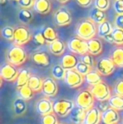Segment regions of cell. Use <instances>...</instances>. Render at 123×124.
Returning a JSON list of instances; mask_svg holds the SVG:
<instances>
[{
	"label": "cell",
	"mask_w": 123,
	"mask_h": 124,
	"mask_svg": "<svg viewBox=\"0 0 123 124\" xmlns=\"http://www.w3.org/2000/svg\"><path fill=\"white\" fill-rule=\"evenodd\" d=\"M58 124H64V123H58Z\"/></svg>",
	"instance_id": "obj_50"
},
{
	"label": "cell",
	"mask_w": 123,
	"mask_h": 124,
	"mask_svg": "<svg viewBox=\"0 0 123 124\" xmlns=\"http://www.w3.org/2000/svg\"><path fill=\"white\" fill-rule=\"evenodd\" d=\"M98 31V25L90 19H84L77 24L75 34L78 37L85 41L94 38Z\"/></svg>",
	"instance_id": "obj_1"
},
{
	"label": "cell",
	"mask_w": 123,
	"mask_h": 124,
	"mask_svg": "<svg viewBox=\"0 0 123 124\" xmlns=\"http://www.w3.org/2000/svg\"><path fill=\"white\" fill-rule=\"evenodd\" d=\"M120 121V115L118 111L113 108H109L101 112V122L103 124H116Z\"/></svg>",
	"instance_id": "obj_15"
},
{
	"label": "cell",
	"mask_w": 123,
	"mask_h": 124,
	"mask_svg": "<svg viewBox=\"0 0 123 124\" xmlns=\"http://www.w3.org/2000/svg\"><path fill=\"white\" fill-rule=\"evenodd\" d=\"M34 10L38 14L46 15L50 12L51 8V3L50 0H35Z\"/></svg>",
	"instance_id": "obj_20"
},
{
	"label": "cell",
	"mask_w": 123,
	"mask_h": 124,
	"mask_svg": "<svg viewBox=\"0 0 123 124\" xmlns=\"http://www.w3.org/2000/svg\"><path fill=\"white\" fill-rule=\"evenodd\" d=\"M75 70L78 71L80 74H82L83 76H85L87 74H89L91 70H92V68H90L89 66L86 65L85 63L82 62L81 61H79V63L77 64L75 68Z\"/></svg>",
	"instance_id": "obj_37"
},
{
	"label": "cell",
	"mask_w": 123,
	"mask_h": 124,
	"mask_svg": "<svg viewBox=\"0 0 123 124\" xmlns=\"http://www.w3.org/2000/svg\"><path fill=\"white\" fill-rule=\"evenodd\" d=\"M58 85L56 82V79L52 77H47L43 79V85L41 92L46 97H53L58 94Z\"/></svg>",
	"instance_id": "obj_12"
},
{
	"label": "cell",
	"mask_w": 123,
	"mask_h": 124,
	"mask_svg": "<svg viewBox=\"0 0 123 124\" xmlns=\"http://www.w3.org/2000/svg\"><path fill=\"white\" fill-rule=\"evenodd\" d=\"M86 112L87 111L81 109V108L75 106L72 111L69 114V118H70L71 122L74 124H83L84 120L85 118Z\"/></svg>",
	"instance_id": "obj_19"
},
{
	"label": "cell",
	"mask_w": 123,
	"mask_h": 124,
	"mask_svg": "<svg viewBox=\"0 0 123 124\" xmlns=\"http://www.w3.org/2000/svg\"><path fill=\"white\" fill-rule=\"evenodd\" d=\"M113 26L110 24V22L107 21H104L103 23L98 25V31H97V35H98L101 38H105L106 36H108L109 35H110L112 33L113 31Z\"/></svg>",
	"instance_id": "obj_27"
},
{
	"label": "cell",
	"mask_w": 123,
	"mask_h": 124,
	"mask_svg": "<svg viewBox=\"0 0 123 124\" xmlns=\"http://www.w3.org/2000/svg\"><path fill=\"white\" fill-rule=\"evenodd\" d=\"M32 61L35 64L41 67H47L50 64V57L45 52H36L33 53Z\"/></svg>",
	"instance_id": "obj_17"
},
{
	"label": "cell",
	"mask_w": 123,
	"mask_h": 124,
	"mask_svg": "<svg viewBox=\"0 0 123 124\" xmlns=\"http://www.w3.org/2000/svg\"><path fill=\"white\" fill-rule=\"evenodd\" d=\"M84 81L89 85L90 86H94V85L100 84L102 82V75L100 74L97 70H91L89 74H87L84 76Z\"/></svg>",
	"instance_id": "obj_23"
},
{
	"label": "cell",
	"mask_w": 123,
	"mask_h": 124,
	"mask_svg": "<svg viewBox=\"0 0 123 124\" xmlns=\"http://www.w3.org/2000/svg\"><path fill=\"white\" fill-rule=\"evenodd\" d=\"M108 103L110 108H113L116 111H123V97L117 95H113L109 99Z\"/></svg>",
	"instance_id": "obj_30"
},
{
	"label": "cell",
	"mask_w": 123,
	"mask_h": 124,
	"mask_svg": "<svg viewBox=\"0 0 123 124\" xmlns=\"http://www.w3.org/2000/svg\"><path fill=\"white\" fill-rule=\"evenodd\" d=\"M34 94L35 92L33 91L28 86H24L22 88L19 89L18 90V95L20 98H21L24 101H29V100L32 99L33 96H34Z\"/></svg>",
	"instance_id": "obj_32"
},
{
	"label": "cell",
	"mask_w": 123,
	"mask_h": 124,
	"mask_svg": "<svg viewBox=\"0 0 123 124\" xmlns=\"http://www.w3.org/2000/svg\"><path fill=\"white\" fill-rule=\"evenodd\" d=\"M94 8L105 11L110 8V0H94Z\"/></svg>",
	"instance_id": "obj_39"
},
{
	"label": "cell",
	"mask_w": 123,
	"mask_h": 124,
	"mask_svg": "<svg viewBox=\"0 0 123 124\" xmlns=\"http://www.w3.org/2000/svg\"><path fill=\"white\" fill-rule=\"evenodd\" d=\"M78 5H79L82 8H88L93 3V0H75Z\"/></svg>",
	"instance_id": "obj_45"
},
{
	"label": "cell",
	"mask_w": 123,
	"mask_h": 124,
	"mask_svg": "<svg viewBox=\"0 0 123 124\" xmlns=\"http://www.w3.org/2000/svg\"><path fill=\"white\" fill-rule=\"evenodd\" d=\"M114 1H116V0H114Z\"/></svg>",
	"instance_id": "obj_52"
},
{
	"label": "cell",
	"mask_w": 123,
	"mask_h": 124,
	"mask_svg": "<svg viewBox=\"0 0 123 124\" xmlns=\"http://www.w3.org/2000/svg\"><path fill=\"white\" fill-rule=\"evenodd\" d=\"M89 90L93 94L95 100L98 101H108L111 96L110 86L104 81L100 82L94 86H91Z\"/></svg>",
	"instance_id": "obj_5"
},
{
	"label": "cell",
	"mask_w": 123,
	"mask_h": 124,
	"mask_svg": "<svg viewBox=\"0 0 123 124\" xmlns=\"http://www.w3.org/2000/svg\"><path fill=\"white\" fill-rule=\"evenodd\" d=\"M12 1H17V2H18L19 0H12Z\"/></svg>",
	"instance_id": "obj_49"
},
{
	"label": "cell",
	"mask_w": 123,
	"mask_h": 124,
	"mask_svg": "<svg viewBox=\"0 0 123 124\" xmlns=\"http://www.w3.org/2000/svg\"><path fill=\"white\" fill-rule=\"evenodd\" d=\"M30 75L31 74L28 69H20V73H19V75H18V78L15 80V86H16V88L18 89V90L22 88V87L28 85V82H29V79H30Z\"/></svg>",
	"instance_id": "obj_21"
},
{
	"label": "cell",
	"mask_w": 123,
	"mask_h": 124,
	"mask_svg": "<svg viewBox=\"0 0 123 124\" xmlns=\"http://www.w3.org/2000/svg\"><path fill=\"white\" fill-rule=\"evenodd\" d=\"M14 31L15 28L11 25H6L2 29L1 35L7 41H14Z\"/></svg>",
	"instance_id": "obj_34"
},
{
	"label": "cell",
	"mask_w": 123,
	"mask_h": 124,
	"mask_svg": "<svg viewBox=\"0 0 123 124\" xmlns=\"http://www.w3.org/2000/svg\"><path fill=\"white\" fill-rule=\"evenodd\" d=\"M49 51L55 56H61L64 53L66 50V44L63 41L57 39L51 44H49Z\"/></svg>",
	"instance_id": "obj_22"
},
{
	"label": "cell",
	"mask_w": 123,
	"mask_h": 124,
	"mask_svg": "<svg viewBox=\"0 0 123 124\" xmlns=\"http://www.w3.org/2000/svg\"><path fill=\"white\" fill-rule=\"evenodd\" d=\"M114 93L119 96L123 97V79H119L114 86Z\"/></svg>",
	"instance_id": "obj_41"
},
{
	"label": "cell",
	"mask_w": 123,
	"mask_h": 124,
	"mask_svg": "<svg viewBox=\"0 0 123 124\" xmlns=\"http://www.w3.org/2000/svg\"><path fill=\"white\" fill-rule=\"evenodd\" d=\"M79 62V59L75 56V54L69 52V53H65L62 56L60 64L65 70H70V69H75Z\"/></svg>",
	"instance_id": "obj_14"
},
{
	"label": "cell",
	"mask_w": 123,
	"mask_h": 124,
	"mask_svg": "<svg viewBox=\"0 0 123 124\" xmlns=\"http://www.w3.org/2000/svg\"><path fill=\"white\" fill-rule=\"evenodd\" d=\"M20 71L16 66L10 64L9 62L4 63L0 69V77L2 79L7 82H14L17 79Z\"/></svg>",
	"instance_id": "obj_9"
},
{
	"label": "cell",
	"mask_w": 123,
	"mask_h": 124,
	"mask_svg": "<svg viewBox=\"0 0 123 124\" xmlns=\"http://www.w3.org/2000/svg\"><path fill=\"white\" fill-rule=\"evenodd\" d=\"M113 8L117 15H123V0L114 1Z\"/></svg>",
	"instance_id": "obj_42"
},
{
	"label": "cell",
	"mask_w": 123,
	"mask_h": 124,
	"mask_svg": "<svg viewBox=\"0 0 123 124\" xmlns=\"http://www.w3.org/2000/svg\"><path fill=\"white\" fill-rule=\"evenodd\" d=\"M43 85V79L36 74H31L28 82V86L36 93L41 91Z\"/></svg>",
	"instance_id": "obj_26"
},
{
	"label": "cell",
	"mask_w": 123,
	"mask_h": 124,
	"mask_svg": "<svg viewBox=\"0 0 123 124\" xmlns=\"http://www.w3.org/2000/svg\"><path fill=\"white\" fill-rule=\"evenodd\" d=\"M94 100L93 94L89 90H83L76 95L75 105L76 106L88 111L91 108L94 107Z\"/></svg>",
	"instance_id": "obj_4"
},
{
	"label": "cell",
	"mask_w": 123,
	"mask_h": 124,
	"mask_svg": "<svg viewBox=\"0 0 123 124\" xmlns=\"http://www.w3.org/2000/svg\"><path fill=\"white\" fill-rule=\"evenodd\" d=\"M110 107V105H109L108 101H107V103L105 102V101H100L99 105L97 106V108H98V109L100 110L101 112L106 111V110L109 109Z\"/></svg>",
	"instance_id": "obj_46"
},
{
	"label": "cell",
	"mask_w": 123,
	"mask_h": 124,
	"mask_svg": "<svg viewBox=\"0 0 123 124\" xmlns=\"http://www.w3.org/2000/svg\"><path fill=\"white\" fill-rule=\"evenodd\" d=\"M33 40H34L35 42L37 45H39V46H43V45H45V44H47L41 31H38V32L35 33L34 36H33Z\"/></svg>",
	"instance_id": "obj_40"
},
{
	"label": "cell",
	"mask_w": 123,
	"mask_h": 124,
	"mask_svg": "<svg viewBox=\"0 0 123 124\" xmlns=\"http://www.w3.org/2000/svg\"><path fill=\"white\" fill-rule=\"evenodd\" d=\"M58 2H59L60 3H67L68 0H57Z\"/></svg>",
	"instance_id": "obj_47"
},
{
	"label": "cell",
	"mask_w": 123,
	"mask_h": 124,
	"mask_svg": "<svg viewBox=\"0 0 123 124\" xmlns=\"http://www.w3.org/2000/svg\"><path fill=\"white\" fill-rule=\"evenodd\" d=\"M41 124H58V120L57 115L55 113H50V114L42 116L41 118Z\"/></svg>",
	"instance_id": "obj_36"
},
{
	"label": "cell",
	"mask_w": 123,
	"mask_h": 124,
	"mask_svg": "<svg viewBox=\"0 0 123 124\" xmlns=\"http://www.w3.org/2000/svg\"><path fill=\"white\" fill-rule=\"evenodd\" d=\"M66 71L62 67L61 64H56L51 69V75L52 78L55 79H64L66 74Z\"/></svg>",
	"instance_id": "obj_33"
},
{
	"label": "cell",
	"mask_w": 123,
	"mask_h": 124,
	"mask_svg": "<svg viewBox=\"0 0 123 124\" xmlns=\"http://www.w3.org/2000/svg\"><path fill=\"white\" fill-rule=\"evenodd\" d=\"M88 42V52L93 56H97L100 54L103 50L102 41L98 38H92L87 41Z\"/></svg>",
	"instance_id": "obj_18"
},
{
	"label": "cell",
	"mask_w": 123,
	"mask_h": 124,
	"mask_svg": "<svg viewBox=\"0 0 123 124\" xmlns=\"http://www.w3.org/2000/svg\"><path fill=\"white\" fill-rule=\"evenodd\" d=\"M7 2V0H0V3H1V4H5V3Z\"/></svg>",
	"instance_id": "obj_48"
},
{
	"label": "cell",
	"mask_w": 123,
	"mask_h": 124,
	"mask_svg": "<svg viewBox=\"0 0 123 124\" xmlns=\"http://www.w3.org/2000/svg\"><path fill=\"white\" fill-rule=\"evenodd\" d=\"M36 110L41 116L53 112V102L48 97L40 99L36 104Z\"/></svg>",
	"instance_id": "obj_13"
},
{
	"label": "cell",
	"mask_w": 123,
	"mask_h": 124,
	"mask_svg": "<svg viewBox=\"0 0 123 124\" xmlns=\"http://www.w3.org/2000/svg\"><path fill=\"white\" fill-rule=\"evenodd\" d=\"M35 0H19L18 3L22 8H30L34 6Z\"/></svg>",
	"instance_id": "obj_43"
},
{
	"label": "cell",
	"mask_w": 123,
	"mask_h": 124,
	"mask_svg": "<svg viewBox=\"0 0 123 124\" xmlns=\"http://www.w3.org/2000/svg\"><path fill=\"white\" fill-rule=\"evenodd\" d=\"M27 52L21 46L13 45L7 51L6 59L7 62L14 66H20L25 63L27 60Z\"/></svg>",
	"instance_id": "obj_2"
},
{
	"label": "cell",
	"mask_w": 123,
	"mask_h": 124,
	"mask_svg": "<svg viewBox=\"0 0 123 124\" xmlns=\"http://www.w3.org/2000/svg\"><path fill=\"white\" fill-rule=\"evenodd\" d=\"M93 22H94L97 25L103 23L104 21H105L106 19V15H105V11L99 9V8H94L89 13V18Z\"/></svg>",
	"instance_id": "obj_25"
},
{
	"label": "cell",
	"mask_w": 123,
	"mask_h": 124,
	"mask_svg": "<svg viewBox=\"0 0 123 124\" xmlns=\"http://www.w3.org/2000/svg\"><path fill=\"white\" fill-rule=\"evenodd\" d=\"M31 38H32L31 33L26 26L20 25L15 28L14 40L15 45L22 46L23 45L28 43L31 40Z\"/></svg>",
	"instance_id": "obj_10"
},
{
	"label": "cell",
	"mask_w": 123,
	"mask_h": 124,
	"mask_svg": "<svg viewBox=\"0 0 123 124\" xmlns=\"http://www.w3.org/2000/svg\"><path fill=\"white\" fill-rule=\"evenodd\" d=\"M96 70L102 76H109L113 74L116 66L113 62L110 57H103L96 62Z\"/></svg>",
	"instance_id": "obj_8"
},
{
	"label": "cell",
	"mask_w": 123,
	"mask_h": 124,
	"mask_svg": "<svg viewBox=\"0 0 123 124\" xmlns=\"http://www.w3.org/2000/svg\"><path fill=\"white\" fill-rule=\"evenodd\" d=\"M112 36H113L114 44L118 45V46L123 45V30L114 27L112 31Z\"/></svg>",
	"instance_id": "obj_35"
},
{
	"label": "cell",
	"mask_w": 123,
	"mask_h": 124,
	"mask_svg": "<svg viewBox=\"0 0 123 124\" xmlns=\"http://www.w3.org/2000/svg\"><path fill=\"white\" fill-rule=\"evenodd\" d=\"M64 83L71 89H76L80 87L84 82V76L79 74L75 69H70L66 71Z\"/></svg>",
	"instance_id": "obj_7"
},
{
	"label": "cell",
	"mask_w": 123,
	"mask_h": 124,
	"mask_svg": "<svg viewBox=\"0 0 123 124\" xmlns=\"http://www.w3.org/2000/svg\"><path fill=\"white\" fill-rule=\"evenodd\" d=\"M18 19L21 23L28 24L32 20L33 14L28 8H21L18 13Z\"/></svg>",
	"instance_id": "obj_31"
},
{
	"label": "cell",
	"mask_w": 123,
	"mask_h": 124,
	"mask_svg": "<svg viewBox=\"0 0 123 124\" xmlns=\"http://www.w3.org/2000/svg\"><path fill=\"white\" fill-rule=\"evenodd\" d=\"M67 48L72 53L82 56L88 52V42L78 36H73L69 39Z\"/></svg>",
	"instance_id": "obj_6"
},
{
	"label": "cell",
	"mask_w": 123,
	"mask_h": 124,
	"mask_svg": "<svg viewBox=\"0 0 123 124\" xmlns=\"http://www.w3.org/2000/svg\"><path fill=\"white\" fill-rule=\"evenodd\" d=\"M27 110V104L26 101L22 100L21 98L18 97L13 102V111L14 115L16 116H22L25 114Z\"/></svg>",
	"instance_id": "obj_24"
},
{
	"label": "cell",
	"mask_w": 123,
	"mask_h": 124,
	"mask_svg": "<svg viewBox=\"0 0 123 124\" xmlns=\"http://www.w3.org/2000/svg\"><path fill=\"white\" fill-rule=\"evenodd\" d=\"M111 60L115 63L116 67L123 68V47L122 46H119L116 47L115 50L112 52L111 57H110Z\"/></svg>",
	"instance_id": "obj_29"
},
{
	"label": "cell",
	"mask_w": 123,
	"mask_h": 124,
	"mask_svg": "<svg viewBox=\"0 0 123 124\" xmlns=\"http://www.w3.org/2000/svg\"><path fill=\"white\" fill-rule=\"evenodd\" d=\"M41 32H42L45 40H46V43L48 45L51 44V42H53V41L58 39V33H57L56 30L51 27V26L44 27V29L41 31Z\"/></svg>",
	"instance_id": "obj_28"
},
{
	"label": "cell",
	"mask_w": 123,
	"mask_h": 124,
	"mask_svg": "<svg viewBox=\"0 0 123 124\" xmlns=\"http://www.w3.org/2000/svg\"><path fill=\"white\" fill-rule=\"evenodd\" d=\"M75 106V102L71 100L58 99L53 102V113L59 117H66Z\"/></svg>",
	"instance_id": "obj_3"
},
{
	"label": "cell",
	"mask_w": 123,
	"mask_h": 124,
	"mask_svg": "<svg viewBox=\"0 0 123 124\" xmlns=\"http://www.w3.org/2000/svg\"><path fill=\"white\" fill-rule=\"evenodd\" d=\"M80 61L84 63H85L86 65L89 66L90 68H93L95 64L94 58V56L89 54V52L84 54V55L80 56Z\"/></svg>",
	"instance_id": "obj_38"
},
{
	"label": "cell",
	"mask_w": 123,
	"mask_h": 124,
	"mask_svg": "<svg viewBox=\"0 0 123 124\" xmlns=\"http://www.w3.org/2000/svg\"><path fill=\"white\" fill-rule=\"evenodd\" d=\"M101 121V111L94 106L86 112L85 118L83 124H100Z\"/></svg>",
	"instance_id": "obj_16"
},
{
	"label": "cell",
	"mask_w": 123,
	"mask_h": 124,
	"mask_svg": "<svg viewBox=\"0 0 123 124\" xmlns=\"http://www.w3.org/2000/svg\"><path fill=\"white\" fill-rule=\"evenodd\" d=\"M122 75H123V70H122Z\"/></svg>",
	"instance_id": "obj_51"
},
{
	"label": "cell",
	"mask_w": 123,
	"mask_h": 124,
	"mask_svg": "<svg viewBox=\"0 0 123 124\" xmlns=\"http://www.w3.org/2000/svg\"><path fill=\"white\" fill-rule=\"evenodd\" d=\"M53 21L58 26L68 25L72 22V15L67 9L64 8H58L54 14Z\"/></svg>",
	"instance_id": "obj_11"
},
{
	"label": "cell",
	"mask_w": 123,
	"mask_h": 124,
	"mask_svg": "<svg viewBox=\"0 0 123 124\" xmlns=\"http://www.w3.org/2000/svg\"><path fill=\"white\" fill-rule=\"evenodd\" d=\"M114 25H115V27L123 30V15H117L116 16Z\"/></svg>",
	"instance_id": "obj_44"
}]
</instances>
